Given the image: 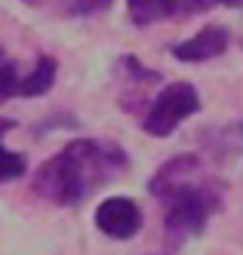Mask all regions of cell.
Wrapping results in <instances>:
<instances>
[{
  "label": "cell",
  "mask_w": 243,
  "mask_h": 255,
  "mask_svg": "<svg viewBox=\"0 0 243 255\" xmlns=\"http://www.w3.org/2000/svg\"><path fill=\"white\" fill-rule=\"evenodd\" d=\"M15 129V120H9V117H0V138H3L6 132H12Z\"/></svg>",
  "instance_id": "cell-14"
},
{
  "label": "cell",
  "mask_w": 243,
  "mask_h": 255,
  "mask_svg": "<svg viewBox=\"0 0 243 255\" xmlns=\"http://www.w3.org/2000/svg\"><path fill=\"white\" fill-rule=\"evenodd\" d=\"M18 68H15V62H9V59H3L0 62V105L3 102H9L12 96H15V89H18Z\"/></svg>",
  "instance_id": "cell-13"
},
{
  "label": "cell",
  "mask_w": 243,
  "mask_h": 255,
  "mask_svg": "<svg viewBox=\"0 0 243 255\" xmlns=\"http://www.w3.org/2000/svg\"><path fill=\"white\" fill-rule=\"evenodd\" d=\"M59 80V59L55 56H37L34 68L25 74V80H18L15 96H25V99H37V96H46L49 89Z\"/></svg>",
  "instance_id": "cell-7"
},
{
  "label": "cell",
  "mask_w": 243,
  "mask_h": 255,
  "mask_svg": "<svg viewBox=\"0 0 243 255\" xmlns=\"http://www.w3.org/2000/svg\"><path fill=\"white\" fill-rule=\"evenodd\" d=\"M213 6H240V0H176V15H197Z\"/></svg>",
  "instance_id": "cell-12"
},
{
  "label": "cell",
  "mask_w": 243,
  "mask_h": 255,
  "mask_svg": "<svg viewBox=\"0 0 243 255\" xmlns=\"http://www.w3.org/2000/svg\"><path fill=\"white\" fill-rule=\"evenodd\" d=\"M114 0H59V9L68 19H89V15L105 12Z\"/></svg>",
  "instance_id": "cell-10"
},
{
  "label": "cell",
  "mask_w": 243,
  "mask_h": 255,
  "mask_svg": "<svg viewBox=\"0 0 243 255\" xmlns=\"http://www.w3.org/2000/svg\"><path fill=\"white\" fill-rule=\"evenodd\" d=\"M3 59H6V56H3V46H0V62H3Z\"/></svg>",
  "instance_id": "cell-15"
},
{
  "label": "cell",
  "mask_w": 243,
  "mask_h": 255,
  "mask_svg": "<svg viewBox=\"0 0 243 255\" xmlns=\"http://www.w3.org/2000/svg\"><path fill=\"white\" fill-rule=\"evenodd\" d=\"M200 157L197 154H176L173 160H166L163 166L151 175V181H148V191H151L154 197H160L163 191H170L176 185H182V181H188L194 175H200Z\"/></svg>",
  "instance_id": "cell-6"
},
{
  "label": "cell",
  "mask_w": 243,
  "mask_h": 255,
  "mask_svg": "<svg viewBox=\"0 0 243 255\" xmlns=\"http://www.w3.org/2000/svg\"><path fill=\"white\" fill-rule=\"evenodd\" d=\"M157 200H163V206H166L163 231L179 246L182 240L207 231V222L222 209V188L194 175L188 181H182V185L163 191Z\"/></svg>",
  "instance_id": "cell-2"
},
{
  "label": "cell",
  "mask_w": 243,
  "mask_h": 255,
  "mask_svg": "<svg viewBox=\"0 0 243 255\" xmlns=\"http://www.w3.org/2000/svg\"><path fill=\"white\" fill-rule=\"evenodd\" d=\"M129 22L136 28H148L154 22L173 19L176 15V0H126Z\"/></svg>",
  "instance_id": "cell-8"
},
{
  "label": "cell",
  "mask_w": 243,
  "mask_h": 255,
  "mask_svg": "<svg viewBox=\"0 0 243 255\" xmlns=\"http://www.w3.org/2000/svg\"><path fill=\"white\" fill-rule=\"evenodd\" d=\"M120 68H123V77L136 80L139 86H148V83H160V71H154V68L142 65L136 56H123V59H120Z\"/></svg>",
  "instance_id": "cell-11"
},
{
  "label": "cell",
  "mask_w": 243,
  "mask_h": 255,
  "mask_svg": "<svg viewBox=\"0 0 243 255\" xmlns=\"http://www.w3.org/2000/svg\"><path fill=\"white\" fill-rule=\"evenodd\" d=\"M96 228L111 240H129L142 228V209L129 197H108L96 209Z\"/></svg>",
  "instance_id": "cell-4"
},
{
  "label": "cell",
  "mask_w": 243,
  "mask_h": 255,
  "mask_svg": "<svg viewBox=\"0 0 243 255\" xmlns=\"http://www.w3.org/2000/svg\"><path fill=\"white\" fill-rule=\"evenodd\" d=\"M228 46H231L228 28L225 25H207V28H200L194 37L170 46V56L176 62H185V65H200V62H210V59L225 56Z\"/></svg>",
  "instance_id": "cell-5"
},
{
  "label": "cell",
  "mask_w": 243,
  "mask_h": 255,
  "mask_svg": "<svg viewBox=\"0 0 243 255\" xmlns=\"http://www.w3.org/2000/svg\"><path fill=\"white\" fill-rule=\"evenodd\" d=\"M123 172H129V154L117 141L74 138L55 157L40 163V169L34 172V191L49 203L77 206L96 188Z\"/></svg>",
  "instance_id": "cell-1"
},
{
  "label": "cell",
  "mask_w": 243,
  "mask_h": 255,
  "mask_svg": "<svg viewBox=\"0 0 243 255\" xmlns=\"http://www.w3.org/2000/svg\"><path fill=\"white\" fill-rule=\"evenodd\" d=\"M200 111V93L194 83H170L160 89V96L142 117V129L154 138L173 135L179 126Z\"/></svg>",
  "instance_id": "cell-3"
},
{
  "label": "cell",
  "mask_w": 243,
  "mask_h": 255,
  "mask_svg": "<svg viewBox=\"0 0 243 255\" xmlns=\"http://www.w3.org/2000/svg\"><path fill=\"white\" fill-rule=\"evenodd\" d=\"M28 172V157L18 154V151H9L3 148V141H0V185L3 181H15Z\"/></svg>",
  "instance_id": "cell-9"
}]
</instances>
